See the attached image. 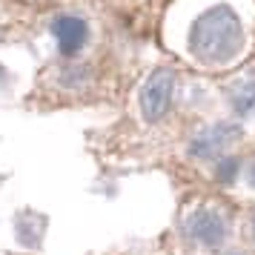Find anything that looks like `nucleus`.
<instances>
[{
    "instance_id": "f257e3e1",
    "label": "nucleus",
    "mask_w": 255,
    "mask_h": 255,
    "mask_svg": "<svg viewBox=\"0 0 255 255\" xmlns=\"http://www.w3.org/2000/svg\"><path fill=\"white\" fill-rule=\"evenodd\" d=\"M169 101H172V75H166V72L152 75L149 83H146V89H143V95H140L143 115L149 118V121L161 118L169 109Z\"/></svg>"
},
{
    "instance_id": "f03ea898",
    "label": "nucleus",
    "mask_w": 255,
    "mask_h": 255,
    "mask_svg": "<svg viewBox=\"0 0 255 255\" xmlns=\"http://www.w3.org/2000/svg\"><path fill=\"white\" fill-rule=\"evenodd\" d=\"M52 32H55V40H58V46L63 55H78L86 43V37H89V29L83 23L81 17H75V14H63L55 20L52 26Z\"/></svg>"
},
{
    "instance_id": "7ed1b4c3",
    "label": "nucleus",
    "mask_w": 255,
    "mask_h": 255,
    "mask_svg": "<svg viewBox=\"0 0 255 255\" xmlns=\"http://www.w3.org/2000/svg\"><path fill=\"white\" fill-rule=\"evenodd\" d=\"M189 232H192V238L204 244H218L221 235H224V227L212 212H198L195 218L189 221Z\"/></svg>"
}]
</instances>
